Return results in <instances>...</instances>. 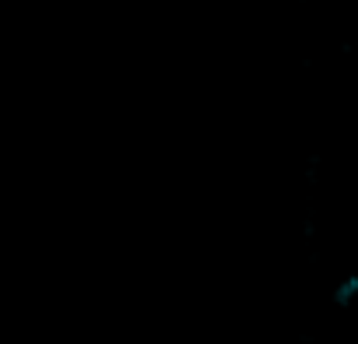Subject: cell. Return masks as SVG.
Returning <instances> with one entry per match:
<instances>
[{
	"label": "cell",
	"instance_id": "cell-1",
	"mask_svg": "<svg viewBox=\"0 0 358 344\" xmlns=\"http://www.w3.org/2000/svg\"><path fill=\"white\" fill-rule=\"evenodd\" d=\"M358 299V274H348L337 288H334V306H351Z\"/></svg>",
	"mask_w": 358,
	"mask_h": 344
}]
</instances>
